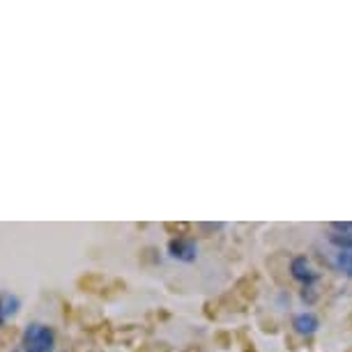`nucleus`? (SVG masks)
<instances>
[{"instance_id": "f257e3e1", "label": "nucleus", "mask_w": 352, "mask_h": 352, "mask_svg": "<svg viewBox=\"0 0 352 352\" xmlns=\"http://www.w3.org/2000/svg\"><path fill=\"white\" fill-rule=\"evenodd\" d=\"M21 343H23V352H53L56 331H53L49 324L30 322L28 327L23 329Z\"/></svg>"}, {"instance_id": "7ed1b4c3", "label": "nucleus", "mask_w": 352, "mask_h": 352, "mask_svg": "<svg viewBox=\"0 0 352 352\" xmlns=\"http://www.w3.org/2000/svg\"><path fill=\"white\" fill-rule=\"evenodd\" d=\"M168 254L180 263H194L198 258V244L189 237H175L168 242Z\"/></svg>"}, {"instance_id": "f03ea898", "label": "nucleus", "mask_w": 352, "mask_h": 352, "mask_svg": "<svg viewBox=\"0 0 352 352\" xmlns=\"http://www.w3.org/2000/svg\"><path fill=\"white\" fill-rule=\"evenodd\" d=\"M327 263L338 274L352 278V244H334L327 240Z\"/></svg>"}, {"instance_id": "39448f33", "label": "nucleus", "mask_w": 352, "mask_h": 352, "mask_svg": "<svg viewBox=\"0 0 352 352\" xmlns=\"http://www.w3.org/2000/svg\"><path fill=\"white\" fill-rule=\"evenodd\" d=\"M292 327H295L297 334L311 336V334H316L318 327H320V320H318L316 314H311V311H304V314L295 316V320H292Z\"/></svg>"}, {"instance_id": "423d86ee", "label": "nucleus", "mask_w": 352, "mask_h": 352, "mask_svg": "<svg viewBox=\"0 0 352 352\" xmlns=\"http://www.w3.org/2000/svg\"><path fill=\"white\" fill-rule=\"evenodd\" d=\"M5 320V309H3V300H0V322Z\"/></svg>"}, {"instance_id": "20e7f679", "label": "nucleus", "mask_w": 352, "mask_h": 352, "mask_svg": "<svg viewBox=\"0 0 352 352\" xmlns=\"http://www.w3.org/2000/svg\"><path fill=\"white\" fill-rule=\"evenodd\" d=\"M290 274L295 281H300L304 285H311L318 278V272L314 270V265H311V261L307 256H297V258H292V263H290Z\"/></svg>"}]
</instances>
